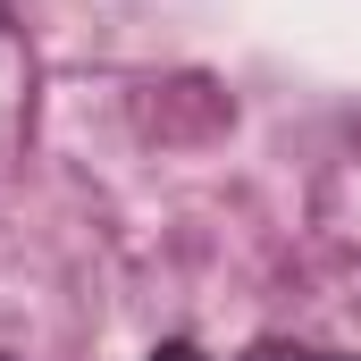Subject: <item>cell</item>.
Instances as JSON below:
<instances>
[{"label": "cell", "mask_w": 361, "mask_h": 361, "mask_svg": "<svg viewBox=\"0 0 361 361\" xmlns=\"http://www.w3.org/2000/svg\"><path fill=\"white\" fill-rule=\"evenodd\" d=\"M152 361H193V353H185V345H169V353H152Z\"/></svg>", "instance_id": "obj_2"}, {"label": "cell", "mask_w": 361, "mask_h": 361, "mask_svg": "<svg viewBox=\"0 0 361 361\" xmlns=\"http://www.w3.org/2000/svg\"><path fill=\"white\" fill-rule=\"evenodd\" d=\"M244 361H311V353H286V345H252Z\"/></svg>", "instance_id": "obj_1"}]
</instances>
